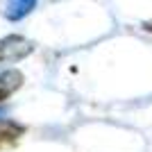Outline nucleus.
Here are the masks:
<instances>
[{"mask_svg":"<svg viewBox=\"0 0 152 152\" xmlns=\"http://www.w3.org/2000/svg\"><path fill=\"white\" fill-rule=\"evenodd\" d=\"M30 50H32V43H27L25 39L9 37L0 43V61H12V59L25 57Z\"/></svg>","mask_w":152,"mask_h":152,"instance_id":"1","label":"nucleus"},{"mask_svg":"<svg viewBox=\"0 0 152 152\" xmlns=\"http://www.w3.org/2000/svg\"><path fill=\"white\" fill-rule=\"evenodd\" d=\"M20 134H23L20 125H16L14 121H0V150L14 145L20 139Z\"/></svg>","mask_w":152,"mask_h":152,"instance_id":"2","label":"nucleus"},{"mask_svg":"<svg viewBox=\"0 0 152 152\" xmlns=\"http://www.w3.org/2000/svg\"><path fill=\"white\" fill-rule=\"evenodd\" d=\"M34 5H37V0H7V9H14V12L9 14V18H20V16L27 14Z\"/></svg>","mask_w":152,"mask_h":152,"instance_id":"4","label":"nucleus"},{"mask_svg":"<svg viewBox=\"0 0 152 152\" xmlns=\"http://www.w3.org/2000/svg\"><path fill=\"white\" fill-rule=\"evenodd\" d=\"M20 80H23V75H20L18 70H7V73L0 75V102L7 100L14 91L18 89V86H20Z\"/></svg>","mask_w":152,"mask_h":152,"instance_id":"3","label":"nucleus"},{"mask_svg":"<svg viewBox=\"0 0 152 152\" xmlns=\"http://www.w3.org/2000/svg\"><path fill=\"white\" fill-rule=\"evenodd\" d=\"M145 27H148V30H152V23H148V25H145Z\"/></svg>","mask_w":152,"mask_h":152,"instance_id":"5","label":"nucleus"}]
</instances>
